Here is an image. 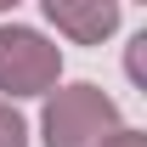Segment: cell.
<instances>
[{
    "instance_id": "6",
    "label": "cell",
    "mask_w": 147,
    "mask_h": 147,
    "mask_svg": "<svg viewBox=\"0 0 147 147\" xmlns=\"http://www.w3.org/2000/svg\"><path fill=\"white\" fill-rule=\"evenodd\" d=\"M11 6H17V0H0V11H11Z\"/></svg>"
},
{
    "instance_id": "2",
    "label": "cell",
    "mask_w": 147,
    "mask_h": 147,
    "mask_svg": "<svg viewBox=\"0 0 147 147\" xmlns=\"http://www.w3.org/2000/svg\"><path fill=\"white\" fill-rule=\"evenodd\" d=\"M62 74V51L40 28H0V91L6 96H45L57 91Z\"/></svg>"
},
{
    "instance_id": "5",
    "label": "cell",
    "mask_w": 147,
    "mask_h": 147,
    "mask_svg": "<svg viewBox=\"0 0 147 147\" xmlns=\"http://www.w3.org/2000/svg\"><path fill=\"white\" fill-rule=\"evenodd\" d=\"M102 147H147V136H142V130H125V125H119V130H113Z\"/></svg>"
},
{
    "instance_id": "3",
    "label": "cell",
    "mask_w": 147,
    "mask_h": 147,
    "mask_svg": "<svg viewBox=\"0 0 147 147\" xmlns=\"http://www.w3.org/2000/svg\"><path fill=\"white\" fill-rule=\"evenodd\" d=\"M40 6L57 23V34H68L74 45H102L119 28V0H40Z\"/></svg>"
},
{
    "instance_id": "4",
    "label": "cell",
    "mask_w": 147,
    "mask_h": 147,
    "mask_svg": "<svg viewBox=\"0 0 147 147\" xmlns=\"http://www.w3.org/2000/svg\"><path fill=\"white\" fill-rule=\"evenodd\" d=\"M0 147H28V125L11 102H0Z\"/></svg>"
},
{
    "instance_id": "1",
    "label": "cell",
    "mask_w": 147,
    "mask_h": 147,
    "mask_svg": "<svg viewBox=\"0 0 147 147\" xmlns=\"http://www.w3.org/2000/svg\"><path fill=\"white\" fill-rule=\"evenodd\" d=\"M113 130H119V108L102 85L79 79V85L45 91V113H40L45 147H102Z\"/></svg>"
}]
</instances>
